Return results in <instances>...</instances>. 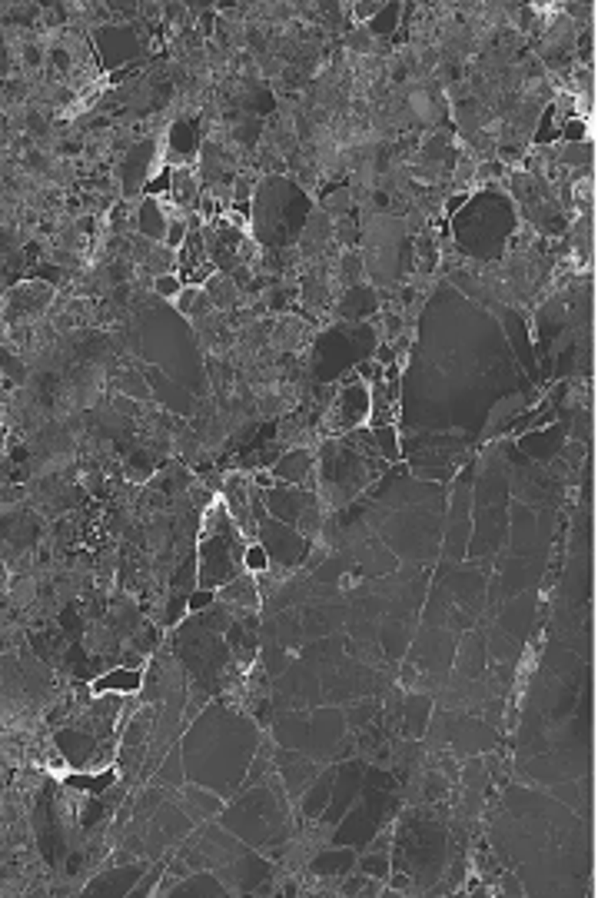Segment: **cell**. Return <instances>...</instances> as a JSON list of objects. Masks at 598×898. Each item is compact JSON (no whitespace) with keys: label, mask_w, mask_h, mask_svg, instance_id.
Wrapping results in <instances>:
<instances>
[{"label":"cell","mask_w":598,"mask_h":898,"mask_svg":"<svg viewBox=\"0 0 598 898\" xmlns=\"http://www.w3.org/2000/svg\"><path fill=\"white\" fill-rule=\"evenodd\" d=\"M306 470H309V456H306L302 449H293V453L280 456V466L273 470V476H280L286 483H299V479L306 476Z\"/></svg>","instance_id":"2"},{"label":"cell","mask_w":598,"mask_h":898,"mask_svg":"<svg viewBox=\"0 0 598 898\" xmlns=\"http://www.w3.org/2000/svg\"><path fill=\"white\" fill-rule=\"evenodd\" d=\"M239 566L246 569V572H256V576H263L273 569V556H269V549L263 543H250V546L243 549V559Z\"/></svg>","instance_id":"3"},{"label":"cell","mask_w":598,"mask_h":898,"mask_svg":"<svg viewBox=\"0 0 598 898\" xmlns=\"http://www.w3.org/2000/svg\"><path fill=\"white\" fill-rule=\"evenodd\" d=\"M153 289H156V296L160 300H177L179 296V289H183V276L179 273H156L153 276Z\"/></svg>","instance_id":"4"},{"label":"cell","mask_w":598,"mask_h":898,"mask_svg":"<svg viewBox=\"0 0 598 898\" xmlns=\"http://www.w3.org/2000/svg\"><path fill=\"white\" fill-rule=\"evenodd\" d=\"M233 193H236V200L243 197V203L253 197V177H239L236 180V186H233Z\"/></svg>","instance_id":"9"},{"label":"cell","mask_w":598,"mask_h":898,"mask_svg":"<svg viewBox=\"0 0 598 898\" xmlns=\"http://www.w3.org/2000/svg\"><path fill=\"white\" fill-rule=\"evenodd\" d=\"M375 10H379V3H356V7H353V14H356L359 24H362L366 17H373Z\"/></svg>","instance_id":"10"},{"label":"cell","mask_w":598,"mask_h":898,"mask_svg":"<svg viewBox=\"0 0 598 898\" xmlns=\"http://www.w3.org/2000/svg\"><path fill=\"white\" fill-rule=\"evenodd\" d=\"M213 599H216V593L203 589V593H196L193 599H186V609H190V612H200L203 606H213Z\"/></svg>","instance_id":"7"},{"label":"cell","mask_w":598,"mask_h":898,"mask_svg":"<svg viewBox=\"0 0 598 898\" xmlns=\"http://www.w3.org/2000/svg\"><path fill=\"white\" fill-rule=\"evenodd\" d=\"M362 868H366V872H375L373 879H386L389 862H386V858H379V855H375V858H362Z\"/></svg>","instance_id":"8"},{"label":"cell","mask_w":598,"mask_h":898,"mask_svg":"<svg viewBox=\"0 0 598 898\" xmlns=\"http://www.w3.org/2000/svg\"><path fill=\"white\" fill-rule=\"evenodd\" d=\"M136 689H140V672L123 669V666H117L113 672H106L104 679H97V682H93V692H97V696H104V692L130 696V692H136Z\"/></svg>","instance_id":"1"},{"label":"cell","mask_w":598,"mask_h":898,"mask_svg":"<svg viewBox=\"0 0 598 898\" xmlns=\"http://www.w3.org/2000/svg\"><path fill=\"white\" fill-rule=\"evenodd\" d=\"M196 296H200V287H183L179 289V296L173 300V306H177L183 316H190V313H193V306H196Z\"/></svg>","instance_id":"6"},{"label":"cell","mask_w":598,"mask_h":898,"mask_svg":"<svg viewBox=\"0 0 598 898\" xmlns=\"http://www.w3.org/2000/svg\"><path fill=\"white\" fill-rule=\"evenodd\" d=\"M562 140H565V143H585V140H588V127H585L582 117H572V120L565 123Z\"/></svg>","instance_id":"5"}]
</instances>
